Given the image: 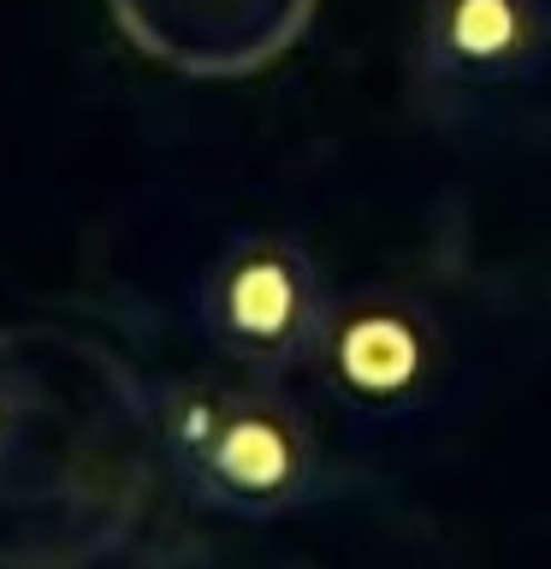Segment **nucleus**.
<instances>
[{
    "label": "nucleus",
    "mask_w": 551,
    "mask_h": 569,
    "mask_svg": "<svg viewBox=\"0 0 551 569\" xmlns=\"http://www.w3.org/2000/svg\"><path fill=\"white\" fill-rule=\"evenodd\" d=\"M154 427L178 480L202 505L273 522L327 492V457L309 416L273 380H178L154 398Z\"/></svg>",
    "instance_id": "nucleus-1"
},
{
    "label": "nucleus",
    "mask_w": 551,
    "mask_h": 569,
    "mask_svg": "<svg viewBox=\"0 0 551 569\" xmlns=\"http://www.w3.org/2000/svg\"><path fill=\"white\" fill-rule=\"evenodd\" d=\"M421 71L457 96H498L551 71V0H427Z\"/></svg>",
    "instance_id": "nucleus-4"
},
{
    "label": "nucleus",
    "mask_w": 551,
    "mask_h": 569,
    "mask_svg": "<svg viewBox=\"0 0 551 569\" xmlns=\"http://www.w3.org/2000/svg\"><path fill=\"white\" fill-rule=\"evenodd\" d=\"M309 368L320 373V391L344 416L368 427H391L421 416L444 391L451 345H444L439 315L415 291L355 284V291H332Z\"/></svg>",
    "instance_id": "nucleus-3"
},
{
    "label": "nucleus",
    "mask_w": 551,
    "mask_h": 569,
    "mask_svg": "<svg viewBox=\"0 0 551 569\" xmlns=\"http://www.w3.org/2000/svg\"><path fill=\"white\" fill-rule=\"evenodd\" d=\"M30 439V409H24V391H18V380H7L0 373V475L18 462V451H24Z\"/></svg>",
    "instance_id": "nucleus-5"
},
{
    "label": "nucleus",
    "mask_w": 551,
    "mask_h": 569,
    "mask_svg": "<svg viewBox=\"0 0 551 569\" xmlns=\"http://www.w3.org/2000/svg\"><path fill=\"white\" fill-rule=\"evenodd\" d=\"M327 279L314 249L291 231H231L202 261L190 284V320L231 368L279 380L309 362L320 315H327Z\"/></svg>",
    "instance_id": "nucleus-2"
}]
</instances>
